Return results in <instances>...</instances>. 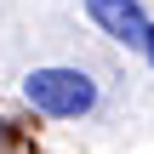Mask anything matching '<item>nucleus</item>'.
Returning <instances> with one entry per match:
<instances>
[{"mask_svg":"<svg viewBox=\"0 0 154 154\" xmlns=\"http://www.w3.org/2000/svg\"><path fill=\"white\" fill-rule=\"evenodd\" d=\"M86 11H91V23L109 34V40H120V46H149V11L137 6V0H86Z\"/></svg>","mask_w":154,"mask_h":154,"instance_id":"f03ea898","label":"nucleus"},{"mask_svg":"<svg viewBox=\"0 0 154 154\" xmlns=\"http://www.w3.org/2000/svg\"><path fill=\"white\" fill-rule=\"evenodd\" d=\"M23 103L34 114H51V120H80L97 109V80L86 69H69V63H51V69H34L23 80Z\"/></svg>","mask_w":154,"mask_h":154,"instance_id":"f257e3e1","label":"nucleus"},{"mask_svg":"<svg viewBox=\"0 0 154 154\" xmlns=\"http://www.w3.org/2000/svg\"><path fill=\"white\" fill-rule=\"evenodd\" d=\"M143 51H149V63H154V29H149V46H143Z\"/></svg>","mask_w":154,"mask_h":154,"instance_id":"7ed1b4c3","label":"nucleus"}]
</instances>
